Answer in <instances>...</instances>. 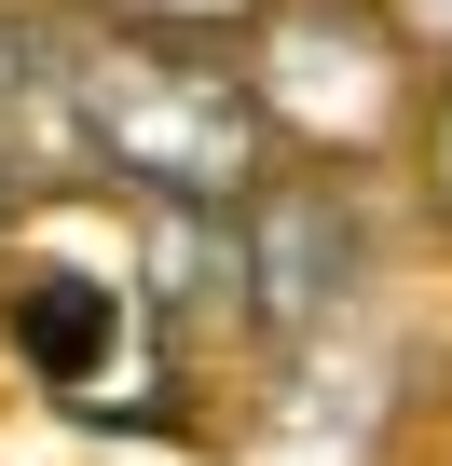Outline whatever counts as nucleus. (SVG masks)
I'll return each instance as SVG.
<instances>
[{"instance_id": "nucleus-1", "label": "nucleus", "mask_w": 452, "mask_h": 466, "mask_svg": "<svg viewBox=\"0 0 452 466\" xmlns=\"http://www.w3.org/2000/svg\"><path fill=\"white\" fill-rule=\"evenodd\" d=\"M42 96H55V137L110 178H151L178 206H247L275 137L247 110V69H219L165 28H55L42 15Z\"/></svg>"}, {"instance_id": "nucleus-2", "label": "nucleus", "mask_w": 452, "mask_h": 466, "mask_svg": "<svg viewBox=\"0 0 452 466\" xmlns=\"http://www.w3.org/2000/svg\"><path fill=\"white\" fill-rule=\"evenodd\" d=\"M411 42L384 0H275L261 15V56H247V110L275 151L302 165H357L411 124Z\"/></svg>"}, {"instance_id": "nucleus-3", "label": "nucleus", "mask_w": 452, "mask_h": 466, "mask_svg": "<svg viewBox=\"0 0 452 466\" xmlns=\"http://www.w3.org/2000/svg\"><path fill=\"white\" fill-rule=\"evenodd\" d=\"M0 329H15L28 384H55V398L110 411V384H124V289H110V275H83V261L15 275V289H0Z\"/></svg>"}, {"instance_id": "nucleus-4", "label": "nucleus", "mask_w": 452, "mask_h": 466, "mask_svg": "<svg viewBox=\"0 0 452 466\" xmlns=\"http://www.w3.org/2000/svg\"><path fill=\"white\" fill-rule=\"evenodd\" d=\"M343 289H357V219H343V192L329 178H275V206H261V316L275 329H329Z\"/></svg>"}, {"instance_id": "nucleus-5", "label": "nucleus", "mask_w": 452, "mask_h": 466, "mask_svg": "<svg viewBox=\"0 0 452 466\" xmlns=\"http://www.w3.org/2000/svg\"><path fill=\"white\" fill-rule=\"evenodd\" d=\"M384 15H397L411 56H452V0H384Z\"/></svg>"}, {"instance_id": "nucleus-6", "label": "nucleus", "mask_w": 452, "mask_h": 466, "mask_svg": "<svg viewBox=\"0 0 452 466\" xmlns=\"http://www.w3.org/2000/svg\"><path fill=\"white\" fill-rule=\"evenodd\" d=\"M425 192H438V219H452V96H438V137H425Z\"/></svg>"}, {"instance_id": "nucleus-7", "label": "nucleus", "mask_w": 452, "mask_h": 466, "mask_svg": "<svg viewBox=\"0 0 452 466\" xmlns=\"http://www.w3.org/2000/svg\"><path fill=\"white\" fill-rule=\"evenodd\" d=\"M15 178H28V165H15V137H0V206H15Z\"/></svg>"}]
</instances>
